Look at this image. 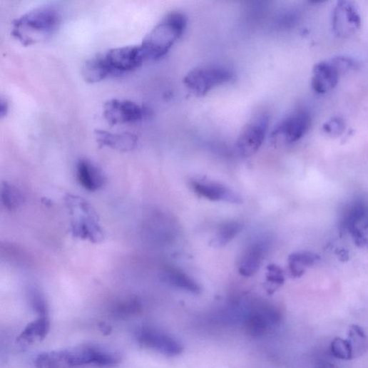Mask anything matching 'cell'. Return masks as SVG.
I'll return each mask as SVG.
<instances>
[{
    "mask_svg": "<svg viewBox=\"0 0 368 368\" xmlns=\"http://www.w3.org/2000/svg\"><path fill=\"white\" fill-rule=\"evenodd\" d=\"M145 61L140 45L113 48L87 60L82 76L88 83H98L132 71Z\"/></svg>",
    "mask_w": 368,
    "mask_h": 368,
    "instance_id": "cell-1",
    "label": "cell"
},
{
    "mask_svg": "<svg viewBox=\"0 0 368 368\" xmlns=\"http://www.w3.org/2000/svg\"><path fill=\"white\" fill-rule=\"evenodd\" d=\"M61 21L60 11L54 6L36 9L16 19L12 35L24 46H29L49 39Z\"/></svg>",
    "mask_w": 368,
    "mask_h": 368,
    "instance_id": "cell-2",
    "label": "cell"
},
{
    "mask_svg": "<svg viewBox=\"0 0 368 368\" xmlns=\"http://www.w3.org/2000/svg\"><path fill=\"white\" fill-rule=\"evenodd\" d=\"M187 25V17L181 13L165 16L140 45L145 60H158L165 56L185 31Z\"/></svg>",
    "mask_w": 368,
    "mask_h": 368,
    "instance_id": "cell-3",
    "label": "cell"
},
{
    "mask_svg": "<svg viewBox=\"0 0 368 368\" xmlns=\"http://www.w3.org/2000/svg\"><path fill=\"white\" fill-rule=\"evenodd\" d=\"M65 203L72 216L71 232L73 237L94 243L103 241L104 232L93 208L83 199L71 195L65 198Z\"/></svg>",
    "mask_w": 368,
    "mask_h": 368,
    "instance_id": "cell-4",
    "label": "cell"
},
{
    "mask_svg": "<svg viewBox=\"0 0 368 368\" xmlns=\"http://www.w3.org/2000/svg\"><path fill=\"white\" fill-rule=\"evenodd\" d=\"M233 71L224 66L206 65L197 67L183 78V83L197 97H204L217 86L231 81Z\"/></svg>",
    "mask_w": 368,
    "mask_h": 368,
    "instance_id": "cell-5",
    "label": "cell"
},
{
    "mask_svg": "<svg viewBox=\"0 0 368 368\" xmlns=\"http://www.w3.org/2000/svg\"><path fill=\"white\" fill-rule=\"evenodd\" d=\"M64 350L66 361L72 367L93 365L110 368L116 367L121 361L118 352L100 345L82 344Z\"/></svg>",
    "mask_w": 368,
    "mask_h": 368,
    "instance_id": "cell-6",
    "label": "cell"
},
{
    "mask_svg": "<svg viewBox=\"0 0 368 368\" xmlns=\"http://www.w3.org/2000/svg\"><path fill=\"white\" fill-rule=\"evenodd\" d=\"M268 121V116L265 113H260L245 125L236 143V148L240 155L249 157L260 149L267 134Z\"/></svg>",
    "mask_w": 368,
    "mask_h": 368,
    "instance_id": "cell-7",
    "label": "cell"
},
{
    "mask_svg": "<svg viewBox=\"0 0 368 368\" xmlns=\"http://www.w3.org/2000/svg\"><path fill=\"white\" fill-rule=\"evenodd\" d=\"M352 64L350 61L342 58L316 64L312 78L313 90L319 95L327 93L337 84L340 72L351 67Z\"/></svg>",
    "mask_w": 368,
    "mask_h": 368,
    "instance_id": "cell-8",
    "label": "cell"
},
{
    "mask_svg": "<svg viewBox=\"0 0 368 368\" xmlns=\"http://www.w3.org/2000/svg\"><path fill=\"white\" fill-rule=\"evenodd\" d=\"M148 112L145 108L129 101L113 99L103 108L105 119L111 126L132 123L145 118Z\"/></svg>",
    "mask_w": 368,
    "mask_h": 368,
    "instance_id": "cell-9",
    "label": "cell"
},
{
    "mask_svg": "<svg viewBox=\"0 0 368 368\" xmlns=\"http://www.w3.org/2000/svg\"><path fill=\"white\" fill-rule=\"evenodd\" d=\"M142 347L167 356H176L182 351L180 344L171 337L150 327H143L136 333Z\"/></svg>",
    "mask_w": 368,
    "mask_h": 368,
    "instance_id": "cell-10",
    "label": "cell"
},
{
    "mask_svg": "<svg viewBox=\"0 0 368 368\" xmlns=\"http://www.w3.org/2000/svg\"><path fill=\"white\" fill-rule=\"evenodd\" d=\"M310 125V115L305 111H297L279 123L272 135L282 136L290 143H295L305 136Z\"/></svg>",
    "mask_w": 368,
    "mask_h": 368,
    "instance_id": "cell-11",
    "label": "cell"
},
{
    "mask_svg": "<svg viewBox=\"0 0 368 368\" xmlns=\"http://www.w3.org/2000/svg\"><path fill=\"white\" fill-rule=\"evenodd\" d=\"M345 224L355 244L368 248V208L361 204L353 207Z\"/></svg>",
    "mask_w": 368,
    "mask_h": 368,
    "instance_id": "cell-12",
    "label": "cell"
},
{
    "mask_svg": "<svg viewBox=\"0 0 368 368\" xmlns=\"http://www.w3.org/2000/svg\"><path fill=\"white\" fill-rule=\"evenodd\" d=\"M76 175L80 185L88 192H97L106 186L107 180L103 170L88 160L78 162Z\"/></svg>",
    "mask_w": 368,
    "mask_h": 368,
    "instance_id": "cell-13",
    "label": "cell"
},
{
    "mask_svg": "<svg viewBox=\"0 0 368 368\" xmlns=\"http://www.w3.org/2000/svg\"><path fill=\"white\" fill-rule=\"evenodd\" d=\"M191 187L199 197L210 201H225L235 204L242 202L240 196L218 183L195 180L192 182Z\"/></svg>",
    "mask_w": 368,
    "mask_h": 368,
    "instance_id": "cell-14",
    "label": "cell"
},
{
    "mask_svg": "<svg viewBox=\"0 0 368 368\" xmlns=\"http://www.w3.org/2000/svg\"><path fill=\"white\" fill-rule=\"evenodd\" d=\"M333 26L336 33L342 36L352 34L360 26V18L354 6L348 2H340L336 7Z\"/></svg>",
    "mask_w": 368,
    "mask_h": 368,
    "instance_id": "cell-15",
    "label": "cell"
},
{
    "mask_svg": "<svg viewBox=\"0 0 368 368\" xmlns=\"http://www.w3.org/2000/svg\"><path fill=\"white\" fill-rule=\"evenodd\" d=\"M97 142L101 147H108L121 152L134 150L138 144V138L130 133H113L106 131H96Z\"/></svg>",
    "mask_w": 368,
    "mask_h": 368,
    "instance_id": "cell-16",
    "label": "cell"
},
{
    "mask_svg": "<svg viewBox=\"0 0 368 368\" xmlns=\"http://www.w3.org/2000/svg\"><path fill=\"white\" fill-rule=\"evenodd\" d=\"M49 329V318L39 317L25 327L18 337L17 342L22 347H26L42 342L46 337Z\"/></svg>",
    "mask_w": 368,
    "mask_h": 368,
    "instance_id": "cell-17",
    "label": "cell"
},
{
    "mask_svg": "<svg viewBox=\"0 0 368 368\" xmlns=\"http://www.w3.org/2000/svg\"><path fill=\"white\" fill-rule=\"evenodd\" d=\"M265 247L262 243L252 245L245 252L239 265L240 273L250 277L255 275L262 262Z\"/></svg>",
    "mask_w": 368,
    "mask_h": 368,
    "instance_id": "cell-18",
    "label": "cell"
},
{
    "mask_svg": "<svg viewBox=\"0 0 368 368\" xmlns=\"http://www.w3.org/2000/svg\"><path fill=\"white\" fill-rule=\"evenodd\" d=\"M165 283L173 287L194 294L200 292V286L188 275L176 268H168L163 272Z\"/></svg>",
    "mask_w": 368,
    "mask_h": 368,
    "instance_id": "cell-19",
    "label": "cell"
},
{
    "mask_svg": "<svg viewBox=\"0 0 368 368\" xmlns=\"http://www.w3.org/2000/svg\"><path fill=\"white\" fill-rule=\"evenodd\" d=\"M320 257L318 255L310 252H299L289 257V267L295 278H300L306 270L315 265Z\"/></svg>",
    "mask_w": 368,
    "mask_h": 368,
    "instance_id": "cell-20",
    "label": "cell"
},
{
    "mask_svg": "<svg viewBox=\"0 0 368 368\" xmlns=\"http://www.w3.org/2000/svg\"><path fill=\"white\" fill-rule=\"evenodd\" d=\"M35 364L36 368H73L66 359L64 349L39 354Z\"/></svg>",
    "mask_w": 368,
    "mask_h": 368,
    "instance_id": "cell-21",
    "label": "cell"
},
{
    "mask_svg": "<svg viewBox=\"0 0 368 368\" xmlns=\"http://www.w3.org/2000/svg\"><path fill=\"white\" fill-rule=\"evenodd\" d=\"M4 206L10 211H16L24 203L23 193L9 183H4L1 188Z\"/></svg>",
    "mask_w": 368,
    "mask_h": 368,
    "instance_id": "cell-22",
    "label": "cell"
},
{
    "mask_svg": "<svg viewBox=\"0 0 368 368\" xmlns=\"http://www.w3.org/2000/svg\"><path fill=\"white\" fill-rule=\"evenodd\" d=\"M242 227L237 222H229L223 224L218 229L214 244L216 246H224L229 243L241 231Z\"/></svg>",
    "mask_w": 368,
    "mask_h": 368,
    "instance_id": "cell-23",
    "label": "cell"
},
{
    "mask_svg": "<svg viewBox=\"0 0 368 368\" xmlns=\"http://www.w3.org/2000/svg\"><path fill=\"white\" fill-rule=\"evenodd\" d=\"M354 353V357L360 356L368 348V339L363 329L357 325L349 328V339Z\"/></svg>",
    "mask_w": 368,
    "mask_h": 368,
    "instance_id": "cell-24",
    "label": "cell"
},
{
    "mask_svg": "<svg viewBox=\"0 0 368 368\" xmlns=\"http://www.w3.org/2000/svg\"><path fill=\"white\" fill-rule=\"evenodd\" d=\"M142 310V304L136 297H131L121 301L113 310L116 316L127 317L134 316Z\"/></svg>",
    "mask_w": 368,
    "mask_h": 368,
    "instance_id": "cell-25",
    "label": "cell"
},
{
    "mask_svg": "<svg viewBox=\"0 0 368 368\" xmlns=\"http://www.w3.org/2000/svg\"><path fill=\"white\" fill-rule=\"evenodd\" d=\"M330 349L332 355L337 359L349 360L354 357L352 347L348 339L341 337L334 339Z\"/></svg>",
    "mask_w": 368,
    "mask_h": 368,
    "instance_id": "cell-26",
    "label": "cell"
},
{
    "mask_svg": "<svg viewBox=\"0 0 368 368\" xmlns=\"http://www.w3.org/2000/svg\"><path fill=\"white\" fill-rule=\"evenodd\" d=\"M29 302L34 311L41 317H48V307L43 293L37 288L30 289Z\"/></svg>",
    "mask_w": 368,
    "mask_h": 368,
    "instance_id": "cell-27",
    "label": "cell"
},
{
    "mask_svg": "<svg viewBox=\"0 0 368 368\" xmlns=\"http://www.w3.org/2000/svg\"><path fill=\"white\" fill-rule=\"evenodd\" d=\"M267 323L264 317L255 315L249 318L247 322V329L255 336L262 334L266 329Z\"/></svg>",
    "mask_w": 368,
    "mask_h": 368,
    "instance_id": "cell-28",
    "label": "cell"
},
{
    "mask_svg": "<svg viewBox=\"0 0 368 368\" xmlns=\"http://www.w3.org/2000/svg\"><path fill=\"white\" fill-rule=\"evenodd\" d=\"M267 280L272 284L276 285H281L285 282V275L282 270L274 265H270L267 267Z\"/></svg>",
    "mask_w": 368,
    "mask_h": 368,
    "instance_id": "cell-29",
    "label": "cell"
},
{
    "mask_svg": "<svg viewBox=\"0 0 368 368\" xmlns=\"http://www.w3.org/2000/svg\"><path fill=\"white\" fill-rule=\"evenodd\" d=\"M324 129L326 133L329 134H338L341 133L344 129V124L339 119H334L333 121L327 123L324 126Z\"/></svg>",
    "mask_w": 368,
    "mask_h": 368,
    "instance_id": "cell-30",
    "label": "cell"
},
{
    "mask_svg": "<svg viewBox=\"0 0 368 368\" xmlns=\"http://www.w3.org/2000/svg\"><path fill=\"white\" fill-rule=\"evenodd\" d=\"M9 111V104L7 101H5L4 98L0 101V116L3 118L8 114Z\"/></svg>",
    "mask_w": 368,
    "mask_h": 368,
    "instance_id": "cell-31",
    "label": "cell"
},
{
    "mask_svg": "<svg viewBox=\"0 0 368 368\" xmlns=\"http://www.w3.org/2000/svg\"><path fill=\"white\" fill-rule=\"evenodd\" d=\"M99 328L101 332L105 335H110L113 332V327L106 322L100 323Z\"/></svg>",
    "mask_w": 368,
    "mask_h": 368,
    "instance_id": "cell-32",
    "label": "cell"
}]
</instances>
